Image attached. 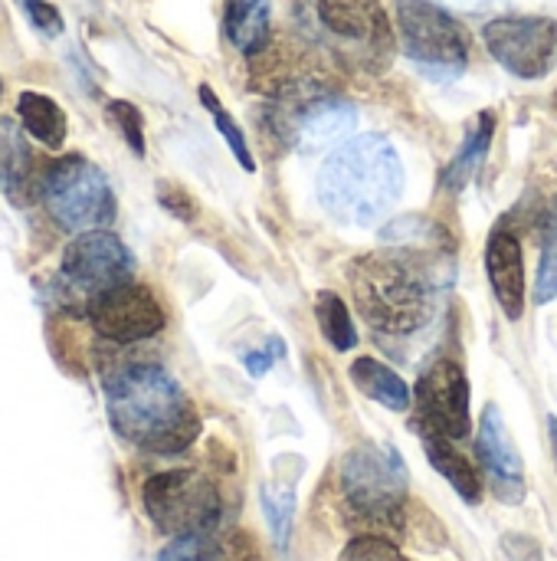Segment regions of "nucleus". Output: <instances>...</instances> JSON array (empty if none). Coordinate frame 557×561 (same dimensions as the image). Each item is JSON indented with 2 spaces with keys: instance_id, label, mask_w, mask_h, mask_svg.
<instances>
[{
  "instance_id": "obj_19",
  "label": "nucleus",
  "mask_w": 557,
  "mask_h": 561,
  "mask_svg": "<svg viewBox=\"0 0 557 561\" xmlns=\"http://www.w3.org/2000/svg\"><path fill=\"white\" fill-rule=\"evenodd\" d=\"M492 135H496V118H492V112H483L476 118V128L466 135L463 148L456 151V158L446 164V171H443V191L460 194L469 184V178L479 171V164H483V158H486V151L492 145Z\"/></svg>"
},
{
  "instance_id": "obj_30",
  "label": "nucleus",
  "mask_w": 557,
  "mask_h": 561,
  "mask_svg": "<svg viewBox=\"0 0 557 561\" xmlns=\"http://www.w3.org/2000/svg\"><path fill=\"white\" fill-rule=\"evenodd\" d=\"M158 201H161L174 217H181V220H190V214H194L190 197H187L181 187H174V184H158Z\"/></svg>"
},
{
  "instance_id": "obj_10",
  "label": "nucleus",
  "mask_w": 557,
  "mask_h": 561,
  "mask_svg": "<svg viewBox=\"0 0 557 561\" xmlns=\"http://www.w3.org/2000/svg\"><path fill=\"white\" fill-rule=\"evenodd\" d=\"M89 322L102 339L131 345V342H144V339L158 335L164 329V312H161L158 299L151 296V289L125 283L102 296H92Z\"/></svg>"
},
{
  "instance_id": "obj_6",
  "label": "nucleus",
  "mask_w": 557,
  "mask_h": 561,
  "mask_svg": "<svg viewBox=\"0 0 557 561\" xmlns=\"http://www.w3.org/2000/svg\"><path fill=\"white\" fill-rule=\"evenodd\" d=\"M43 204L49 217L72 233L102 230L115 217V197L105 174L82 154H69L46 171Z\"/></svg>"
},
{
  "instance_id": "obj_12",
  "label": "nucleus",
  "mask_w": 557,
  "mask_h": 561,
  "mask_svg": "<svg viewBox=\"0 0 557 561\" xmlns=\"http://www.w3.org/2000/svg\"><path fill=\"white\" fill-rule=\"evenodd\" d=\"M483 470L492 483V493L509 503L519 506L525 500V467L522 457L515 450V440L506 427V417L496 404H486L483 417H479V440H476Z\"/></svg>"
},
{
  "instance_id": "obj_24",
  "label": "nucleus",
  "mask_w": 557,
  "mask_h": 561,
  "mask_svg": "<svg viewBox=\"0 0 557 561\" xmlns=\"http://www.w3.org/2000/svg\"><path fill=\"white\" fill-rule=\"evenodd\" d=\"M200 102H204L207 112L213 115L217 131L227 138V145H230V151L236 154V161L243 164V171H256V161H253V154H250V145H246V138H243V131L236 128V122L230 118V112L220 105V99L210 92V85H200Z\"/></svg>"
},
{
  "instance_id": "obj_7",
  "label": "nucleus",
  "mask_w": 557,
  "mask_h": 561,
  "mask_svg": "<svg viewBox=\"0 0 557 561\" xmlns=\"http://www.w3.org/2000/svg\"><path fill=\"white\" fill-rule=\"evenodd\" d=\"M148 519L174 539L207 536L220 519V493L213 480L197 470H167L144 483Z\"/></svg>"
},
{
  "instance_id": "obj_26",
  "label": "nucleus",
  "mask_w": 557,
  "mask_h": 561,
  "mask_svg": "<svg viewBox=\"0 0 557 561\" xmlns=\"http://www.w3.org/2000/svg\"><path fill=\"white\" fill-rule=\"evenodd\" d=\"M338 561H407L397 546H391L381 536H358L345 546Z\"/></svg>"
},
{
  "instance_id": "obj_8",
  "label": "nucleus",
  "mask_w": 557,
  "mask_h": 561,
  "mask_svg": "<svg viewBox=\"0 0 557 561\" xmlns=\"http://www.w3.org/2000/svg\"><path fill=\"white\" fill-rule=\"evenodd\" d=\"M492 59L519 79H542L557 59V23L552 16H499L483 30Z\"/></svg>"
},
{
  "instance_id": "obj_25",
  "label": "nucleus",
  "mask_w": 557,
  "mask_h": 561,
  "mask_svg": "<svg viewBox=\"0 0 557 561\" xmlns=\"http://www.w3.org/2000/svg\"><path fill=\"white\" fill-rule=\"evenodd\" d=\"M552 299H557V217L552 224L548 240H545L542 263H538V279H535V302L545 306Z\"/></svg>"
},
{
  "instance_id": "obj_15",
  "label": "nucleus",
  "mask_w": 557,
  "mask_h": 561,
  "mask_svg": "<svg viewBox=\"0 0 557 561\" xmlns=\"http://www.w3.org/2000/svg\"><path fill=\"white\" fill-rule=\"evenodd\" d=\"M318 16L341 39L371 46L391 43V23L381 0H318Z\"/></svg>"
},
{
  "instance_id": "obj_4",
  "label": "nucleus",
  "mask_w": 557,
  "mask_h": 561,
  "mask_svg": "<svg viewBox=\"0 0 557 561\" xmlns=\"http://www.w3.org/2000/svg\"><path fill=\"white\" fill-rule=\"evenodd\" d=\"M341 496L358 519L394 529L407 503V470L397 450L355 447L341 460Z\"/></svg>"
},
{
  "instance_id": "obj_21",
  "label": "nucleus",
  "mask_w": 557,
  "mask_h": 561,
  "mask_svg": "<svg viewBox=\"0 0 557 561\" xmlns=\"http://www.w3.org/2000/svg\"><path fill=\"white\" fill-rule=\"evenodd\" d=\"M315 319H318V329L322 335L332 342L335 352H351L358 345V332H355V322L348 316V306L338 293L332 289H322L315 296Z\"/></svg>"
},
{
  "instance_id": "obj_16",
  "label": "nucleus",
  "mask_w": 557,
  "mask_h": 561,
  "mask_svg": "<svg viewBox=\"0 0 557 561\" xmlns=\"http://www.w3.org/2000/svg\"><path fill=\"white\" fill-rule=\"evenodd\" d=\"M420 440H423V450H427V460L433 463V470L469 503V506H476L479 503V496H483V483H479V473H476V467H473V460L466 457V454H460L456 447H453V440L450 437H443V434H437V431H420Z\"/></svg>"
},
{
  "instance_id": "obj_32",
  "label": "nucleus",
  "mask_w": 557,
  "mask_h": 561,
  "mask_svg": "<svg viewBox=\"0 0 557 561\" xmlns=\"http://www.w3.org/2000/svg\"><path fill=\"white\" fill-rule=\"evenodd\" d=\"M552 444H555V457H557V421L552 417Z\"/></svg>"
},
{
  "instance_id": "obj_1",
  "label": "nucleus",
  "mask_w": 557,
  "mask_h": 561,
  "mask_svg": "<svg viewBox=\"0 0 557 561\" xmlns=\"http://www.w3.org/2000/svg\"><path fill=\"white\" fill-rule=\"evenodd\" d=\"M105 411L121 440L148 454H181L200 434V414L158 365H128L105 381Z\"/></svg>"
},
{
  "instance_id": "obj_23",
  "label": "nucleus",
  "mask_w": 557,
  "mask_h": 561,
  "mask_svg": "<svg viewBox=\"0 0 557 561\" xmlns=\"http://www.w3.org/2000/svg\"><path fill=\"white\" fill-rule=\"evenodd\" d=\"M263 513L272 526V539L279 549H286L289 542V529H292V516H295V490L286 483H272L263 486Z\"/></svg>"
},
{
  "instance_id": "obj_17",
  "label": "nucleus",
  "mask_w": 557,
  "mask_h": 561,
  "mask_svg": "<svg viewBox=\"0 0 557 561\" xmlns=\"http://www.w3.org/2000/svg\"><path fill=\"white\" fill-rule=\"evenodd\" d=\"M223 26L240 53L259 56L269 46V0H227Z\"/></svg>"
},
{
  "instance_id": "obj_27",
  "label": "nucleus",
  "mask_w": 557,
  "mask_h": 561,
  "mask_svg": "<svg viewBox=\"0 0 557 561\" xmlns=\"http://www.w3.org/2000/svg\"><path fill=\"white\" fill-rule=\"evenodd\" d=\"M158 561H227L223 552L207 539V536H184L174 539V546H167Z\"/></svg>"
},
{
  "instance_id": "obj_11",
  "label": "nucleus",
  "mask_w": 557,
  "mask_h": 561,
  "mask_svg": "<svg viewBox=\"0 0 557 561\" xmlns=\"http://www.w3.org/2000/svg\"><path fill=\"white\" fill-rule=\"evenodd\" d=\"M417 408L427 431H437L450 440L469 437V381L463 368L450 358L430 365L417 381Z\"/></svg>"
},
{
  "instance_id": "obj_28",
  "label": "nucleus",
  "mask_w": 557,
  "mask_h": 561,
  "mask_svg": "<svg viewBox=\"0 0 557 561\" xmlns=\"http://www.w3.org/2000/svg\"><path fill=\"white\" fill-rule=\"evenodd\" d=\"M108 115L118 125L121 138L128 141V148L141 158L144 154V128H141V112L131 102H108Z\"/></svg>"
},
{
  "instance_id": "obj_3",
  "label": "nucleus",
  "mask_w": 557,
  "mask_h": 561,
  "mask_svg": "<svg viewBox=\"0 0 557 561\" xmlns=\"http://www.w3.org/2000/svg\"><path fill=\"white\" fill-rule=\"evenodd\" d=\"M348 283L361 319L384 335H414L433 316V283L420 256L374 250L348 266Z\"/></svg>"
},
{
  "instance_id": "obj_9",
  "label": "nucleus",
  "mask_w": 557,
  "mask_h": 561,
  "mask_svg": "<svg viewBox=\"0 0 557 561\" xmlns=\"http://www.w3.org/2000/svg\"><path fill=\"white\" fill-rule=\"evenodd\" d=\"M135 260L128 247L108 230L79 233L62 253V276L72 289L85 296H102L115 286L131 283Z\"/></svg>"
},
{
  "instance_id": "obj_13",
  "label": "nucleus",
  "mask_w": 557,
  "mask_h": 561,
  "mask_svg": "<svg viewBox=\"0 0 557 561\" xmlns=\"http://www.w3.org/2000/svg\"><path fill=\"white\" fill-rule=\"evenodd\" d=\"M486 273L502 312L519 322L525 312V260L522 243L509 227H496L486 247Z\"/></svg>"
},
{
  "instance_id": "obj_20",
  "label": "nucleus",
  "mask_w": 557,
  "mask_h": 561,
  "mask_svg": "<svg viewBox=\"0 0 557 561\" xmlns=\"http://www.w3.org/2000/svg\"><path fill=\"white\" fill-rule=\"evenodd\" d=\"M16 112H20L23 128L36 141H43L46 148H59L62 145V138H66V115H62V108L49 95L23 92L20 102H16Z\"/></svg>"
},
{
  "instance_id": "obj_2",
  "label": "nucleus",
  "mask_w": 557,
  "mask_h": 561,
  "mask_svg": "<svg viewBox=\"0 0 557 561\" xmlns=\"http://www.w3.org/2000/svg\"><path fill=\"white\" fill-rule=\"evenodd\" d=\"M404 191V164L384 135L341 141L318 171V204L351 227L378 224Z\"/></svg>"
},
{
  "instance_id": "obj_29",
  "label": "nucleus",
  "mask_w": 557,
  "mask_h": 561,
  "mask_svg": "<svg viewBox=\"0 0 557 561\" xmlns=\"http://www.w3.org/2000/svg\"><path fill=\"white\" fill-rule=\"evenodd\" d=\"M20 7H23V13L30 16V23H33L36 30H43L46 36L62 33V16H59V10H56L53 3H46V0H20Z\"/></svg>"
},
{
  "instance_id": "obj_5",
  "label": "nucleus",
  "mask_w": 557,
  "mask_h": 561,
  "mask_svg": "<svg viewBox=\"0 0 557 561\" xmlns=\"http://www.w3.org/2000/svg\"><path fill=\"white\" fill-rule=\"evenodd\" d=\"M404 53L433 79H456L469 62V33L433 0H397Z\"/></svg>"
},
{
  "instance_id": "obj_22",
  "label": "nucleus",
  "mask_w": 557,
  "mask_h": 561,
  "mask_svg": "<svg viewBox=\"0 0 557 561\" xmlns=\"http://www.w3.org/2000/svg\"><path fill=\"white\" fill-rule=\"evenodd\" d=\"M30 148L10 118H0V191H23L30 178Z\"/></svg>"
},
{
  "instance_id": "obj_14",
  "label": "nucleus",
  "mask_w": 557,
  "mask_h": 561,
  "mask_svg": "<svg viewBox=\"0 0 557 561\" xmlns=\"http://www.w3.org/2000/svg\"><path fill=\"white\" fill-rule=\"evenodd\" d=\"M358 125V112L345 99L322 95L295 112V131L292 141L302 151H322L335 141H345Z\"/></svg>"
},
{
  "instance_id": "obj_31",
  "label": "nucleus",
  "mask_w": 557,
  "mask_h": 561,
  "mask_svg": "<svg viewBox=\"0 0 557 561\" xmlns=\"http://www.w3.org/2000/svg\"><path fill=\"white\" fill-rule=\"evenodd\" d=\"M246 368H250V375H266L269 368H272V355H266V352H253V355H246Z\"/></svg>"
},
{
  "instance_id": "obj_18",
  "label": "nucleus",
  "mask_w": 557,
  "mask_h": 561,
  "mask_svg": "<svg viewBox=\"0 0 557 561\" xmlns=\"http://www.w3.org/2000/svg\"><path fill=\"white\" fill-rule=\"evenodd\" d=\"M351 381L358 385L361 394H368L371 401H378L387 411H407L410 408L407 381L394 368L378 362V358H358L351 365Z\"/></svg>"
}]
</instances>
